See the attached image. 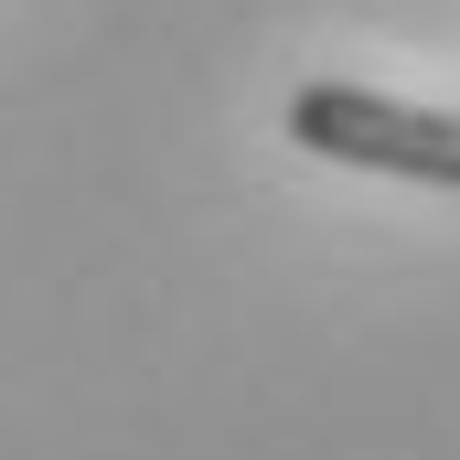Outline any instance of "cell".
Masks as SVG:
<instances>
[{"label":"cell","mask_w":460,"mask_h":460,"mask_svg":"<svg viewBox=\"0 0 460 460\" xmlns=\"http://www.w3.org/2000/svg\"><path fill=\"white\" fill-rule=\"evenodd\" d=\"M289 139L353 161V172H396V182H439L460 193V118L450 108H396L375 86H300L289 97Z\"/></svg>","instance_id":"6da1fadb"}]
</instances>
